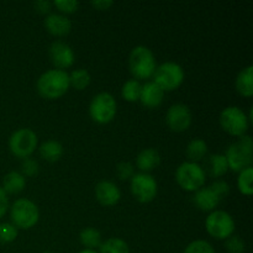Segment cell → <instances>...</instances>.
I'll list each match as a JSON object with an SVG mask.
<instances>
[{"label": "cell", "mask_w": 253, "mask_h": 253, "mask_svg": "<svg viewBox=\"0 0 253 253\" xmlns=\"http://www.w3.org/2000/svg\"><path fill=\"white\" fill-rule=\"evenodd\" d=\"M69 86V74L59 69H49L44 72L37 81V90L40 95L49 100L63 96L68 91Z\"/></svg>", "instance_id": "1"}, {"label": "cell", "mask_w": 253, "mask_h": 253, "mask_svg": "<svg viewBox=\"0 0 253 253\" xmlns=\"http://www.w3.org/2000/svg\"><path fill=\"white\" fill-rule=\"evenodd\" d=\"M253 142L251 136L244 135L237 142L232 143L226 151L227 165L234 172H241L252 165Z\"/></svg>", "instance_id": "2"}, {"label": "cell", "mask_w": 253, "mask_h": 253, "mask_svg": "<svg viewBox=\"0 0 253 253\" xmlns=\"http://www.w3.org/2000/svg\"><path fill=\"white\" fill-rule=\"evenodd\" d=\"M128 66L132 76L137 79L151 78L157 68L155 56L145 46H137L131 51Z\"/></svg>", "instance_id": "3"}, {"label": "cell", "mask_w": 253, "mask_h": 253, "mask_svg": "<svg viewBox=\"0 0 253 253\" xmlns=\"http://www.w3.org/2000/svg\"><path fill=\"white\" fill-rule=\"evenodd\" d=\"M10 217L16 229L29 230L39 221V208L29 199H17L10 210Z\"/></svg>", "instance_id": "4"}, {"label": "cell", "mask_w": 253, "mask_h": 253, "mask_svg": "<svg viewBox=\"0 0 253 253\" xmlns=\"http://www.w3.org/2000/svg\"><path fill=\"white\" fill-rule=\"evenodd\" d=\"M153 77H155L153 82L163 91H172L182 85L183 81H184V71L178 63L166 62V63L161 64L158 68H156Z\"/></svg>", "instance_id": "5"}, {"label": "cell", "mask_w": 253, "mask_h": 253, "mask_svg": "<svg viewBox=\"0 0 253 253\" xmlns=\"http://www.w3.org/2000/svg\"><path fill=\"white\" fill-rule=\"evenodd\" d=\"M175 179L187 192H197L204 185L205 172L198 163L184 162L177 168Z\"/></svg>", "instance_id": "6"}, {"label": "cell", "mask_w": 253, "mask_h": 253, "mask_svg": "<svg viewBox=\"0 0 253 253\" xmlns=\"http://www.w3.org/2000/svg\"><path fill=\"white\" fill-rule=\"evenodd\" d=\"M220 125L230 135L241 137L249 130V118L237 106H229L220 114Z\"/></svg>", "instance_id": "7"}, {"label": "cell", "mask_w": 253, "mask_h": 253, "mask_svg": "<svg viewBox=\"0 0 253 253\" xmlns=\"http://www.w3.org/2000/svg\"><path fill=\"white\" fill-rule=\"evenodd\" d=\"M205 227L210 236L216 240H226L235 231V221L231 215L222 210L212 211L205 221Z\"/></svg>", "instance_id": "8"}, {"label": "cell", "mask_w": 253, "mask_h": 253, "mask_svg": "<svg viewBox=\"0 0 253 253\" xmlns=\"http://www.w3.org/2000/svg\"><path fill=\"white\" fill-rule=\"evenodd\" d=\"M89 114L95 123L101 125L110 123L116 115V101L114 96L109 93H99L91 100Z\"/></svg>", "instance_id": "9"}, {"label": "cell", "mask_w": 253, "mask_h": 253, "mask_svg": "<svg viewBox=\"0 0 253 253\" xmlns=\"http://www.w3.org/2000/svg\"><path fill=\"white\" fill-rule=\"evenodd\" d=\"M11 152L19 158H29L37 147V136L30 128H20L15 131L9 140Z\"/></svg>", "instance_id": "10"}, {"label": "cell", "mask_w": 253, "mask_h": 253, "mask_svg": "<svg viewBox=\"0 0 253 253\" xmlns=\"http://www.w3.org/2000/svg\"><path fill=\"white\" fill-rule=\"evenodd\" d=\"M131 193L140 203H150L157 195V182L148 173H137L131 178Z\"/></svg>", "instance_id": "11"}, {"label": "cell", "mask_w": 253, "mask_h": 253, "mask_svg": "<svg viewBox=\"0 0 253 253\" xmlns=\"http://www.w3.org/2000/svg\"><path fill=\"white\" fill-rule=\"evenodd\" d=\"M166 123L174 132H183L188 130L192 124V113L184 104H174L168 109Z\"/></svg>", "instance_id": "12"}, {"label": "cell", "mask_w": 253, "mask_h": 253, "mask_svg": "<svg viewBox=\"0 0 253 253\" xmlns=\"http://www.w3.org/2000/svg\"><path fill=\"white\" fill-rule=\"evenodd\" d=\"M49 58L53 66H56L59 71H63L74 63V52L64 42L56 41L49 47Z\"/></svg>", "instance_id": "13"}, {"label": "cell", "mask_w": 253, "mask_h": 253, "mask_svg": "<svg viewBox=\"0 0 253 253\" xmlns=\"http://www.w3.org/2000/svg\"><path fill=\"white\" fill-rule=\"evenodd\" d=\"M95 197L104 207H114L121 198L120 189L110 180H101L95 187Z\"/></svg>", "instance_id": "14"}, {"label": "cell", "mask_w": 253, "mask_h": 253, "mask_svg": "<svg viewBox=\"0 0 253 253\" xmlns=\"http://www.w3.org/2000/svg\"><path fill=\"white\" fill-rule=\"evenodd\" d=\"M163 95H165V91L155 82H148L141 88L140 101L146 108L156 109L162 104Z\"/></svg>", "instance_id": "15"}, {"label": "cell", "mask_w": 253, "mask_h": 253, "mask_svg": "<svg viewBox=\"0 0 253 253\" xmlns=\"http://www.w3.org/2000/svg\"><path fill=\"white\" fill-rule=\"evenodd\" d=\"M44 27L53 36H66L72 29L68 17L59 14H49L44 20Z\"/></svg>", "instance_id": "16"}, {"label": "cell", "mask_w": 253, "mask_h": 253, "mask_svg": "<svg viewBox=\"0 0 253 253\" xmlns=\"http://www.w3.org/2000/svg\"><path fill=\"white\" fill-rule=\"evenodd\" d=\"M194 204L203 211H211L219 205L220 198L210 187L200 188L194 195Z\"/></svg>", "instance_id": "17"}, {"label": "cell", "mask_w": 253, "mask_h": 253, "mask_svg": "<svg viewBox=\"0 0 253 253\" xmlns=\"http://www.w3.org/2000/svg\"><path fill=\"white\" fill-rule=\"evenodd\" d=\"M161 163V156L157 150L155 148H146V150L141 151L136 160V166L142 173L151 172V170L156 169Z\"/></svg>", "instance_id": "18"}, {"label": "cell", "mask_w": 253, "mask_h": 253, "mask_svg": "<svg viewBox=\"0 0 253 253\" xmlns=\"http://www.w3.org/2000/svg\"><path fill=\"white\" fill-rule=\"evenodd\" d=\"M204 168L210 177L219 178L221 177V175H224L225 173L229 170V165H227L225 155H219V153H216V155L209 156V157L205 160Z\"/></svg>", "instance_id": "19"}, {"label": "cell", "mask_w": 253, "mask_h": 253, "mask_svg": "<svg viewBox=\"0 0 253 253\" xmlns=\"http://www.w3.org/2000/svg\"><path fill=\"white\" fill-rule=\"evenodd\" d=\"M236 89L242 96L251 98L253 95V67L242 69L236 78Z\"/></svg>", "instance_id": "20"}, {"label": "cell", "mask_w": 253, "mask_h": 253, "mask_svg": "<svg viewBox=\"0 0 253 253\" xmlns=\"http://www.w3.org/2000/svg\"><path fill=\"white\" fill-rule=\"evenodd\" d=\"M25 185H26V179L21 173L16 172V170L7 173L2 180V189L9 194H17V193L22 192Z\"/></svg>", "instance_id": "21"}, {"label": "cell", "mask_w": 253, "mask_h": 253, "mask_svg": "<svg viewBox=\"0 0 253 253\" xmlns=\"http://www.w3.org/2000/svg\"><path fill=\"white\" fill-rule=\"evenodd\" d=\"M40 155L47 162H57L62 157V155H63V146L58 141H46L40 147Z\"/></svg>", "instance_id": "22"}, {"label": "cell", "mask_w": 253, "mask_h": 253, "mask_svg": "<svg viewBox=\"0 0 253 253\" xmlns=\"http://www.w3.org/2000/svg\"><path fill=\"white\" fill-rule=\"evenodd\" d=\"M207 153L208 145L202 138H195V140L190 141L189 145L187 146V150H185V155H187L188 160H189V162L193 163L204 160Z\"/></svg>", "instance_id": "23"}, {"label": "cell", "mask_w": 253, "mask_h": 253, "mask_svg": "<svg viewBox=\"0 0 253 253\" xmlns=\"http://www.w3.org/2000/svg\"><path fill=\"white\" fill-rule=\"evenodd\" d=\"M79 239H81L82 245L86 247V250H95L101 245L100 232L93 227H86V229L82 230Z\"/></svg>", "instance_id": "24"}, {"label": "cell", "mask_w": 253, "mask_h": 253, "mask_svg": "<svg viewBox=\"0 0 253 253\" xmlns=\"http://www.w3.org/2000/svg\"><path fill=\"white\" fill-rule=\"evenodd\" d=\"M141 88H142V85L140 84V82L136 81V79H130L123 85L121 95L128 103H136V101L140 100Z\"/></svg>", "instance_id": "25"}, {"label": "cell", "mask_w": 253, "mask_h": 253, "mask_svg": "<svg viewBox=\"0 0 253 253\" xmlns=\"http://www.w3.org/2000/svg\"><path fill=\"white\" fill-rule=\"evenodd\" d=\"M99 249H100L99 253H130L128 245L124 240L116 239V237L106 240L100 245Z\"/></svg>", "instance_id": "26"}, {"label": "cell", "mask_w": 253, "mask_h": 253, "mask_svg": "<svg viewBox=\"0 0 253 253\" xmlns=\"http://www.w3.org/2000/svg\"><path fill=\"white\" fill-rule=\"evenodd\" d=\"M69 84L77 90H84L90 84V74L86 69H76L69 76Z\"/></svg>", "instance_id": "27"}, {"label": "cell", "mask_w": 253, "mask_h": 253, "mask_svg": "<svg viewBox=\"0 0 253 253\" xmlns=\"http://www.w3.org/2000/svg\"><path fill=\"white\" fill-rule=\"evenodd\" d=\"M252 179H253V168L249 167L246 169L241 170L239 175V180H237V185H239L240 192L244 195H251L252 189Z\"/></svg>", "instance_id": "28"}, {"label": "cell", "mask_w": 253, "mask_h": 253, "mask_svg": "<svg viewBox=\"0 0 253 253\" xmlns=\"http://www.w3.org/2000/svg\"><path fill=\"white\" fill-rule=\"evenodd\" d=\"M17 237V229L12 224L2 222L0 224V244H10Z\"/></svg>", "instance_id": "29"}, {"label": "cell", "mask_w": 253, "mask_h": 253, "mask_svg": "<svg viewBox=\"0 0 253 253\" xmlns=\"http://www.w3.org/2000/svg\"><path fill=\"white\" fill-rule=\"evenodd\" d=\"M184 253H215V250L208 241L195 240L185 247Z\"/></svg>", "instance_id": "30"}, {"label": "cell", "mask_w": 253, "mask_h": 253, "mask_svg": "<svg viewBox=\"0 0 253 253\" xmlns=\"http://www.w3.org/2000/svg\"><path fill=\"white\" fill-rule=\"evenodd\" d=\"M21 172L24 177H34L39 173V163L31 158H24L21 163Z\"/></svg>", "instance_id": "31"}, {"label": "cell", "mask_w": 253, "mask_h": 253, "mask_svg": "<svg viewBox=\"0 0 253 253\" xmlns=\"http://www.w3.org/2000/svg\"><path fill=\"white\" fill-rule=\"evenodd\" d=\"M53 5L57 9L61 10L62 12H66V14L76 12L79 7V2L76 1V0H56Z\"/></svg>", "instance_id": "32"}, {"label": "cell", "mask_w": 253, "mask_h": 253, "mask_svg": "<svg viewBox=\"0 0 253 253\" xmlns=\"http://www.w3.org/2000/svg\"><path fill=\"white\" fill-rule=\"evenodd\" d=\"M226 250L229 253H244L245 242L239 236H230L226 241Z\"/></svg>", "instance_id": "33"}, {"label": "cell", "mask_w": 253, "mask_h": 253, "mask_svg": "<svg viewBox=\"0 0 253 253\" xmlns=\"http://www.w3.org/2000/svg\"><path fill=\"white\" fill-rule=\"evenodd\" d=\"M116 174L121 180L131 179L133 177V166L130 162H121L116 167Z\"/></svg>", "instance_id": "34"}, {"label": "cell", "mask_w": 253, "mask_h": 253, "mask_svg": "<svg viewBox=\"0 0 253 253\" xmlns=\"http://www.w3.org/2000/svg\"><path fill=\"white\" fill-rule=\"evenodd\" d=\"M210 188L214 190V193L220 198V200H221L222 198L227 197V194L230 193L229 184H227L226 182H224V180H216V182H214L210 185Z\"/></svg>", "instance_id": "35"}, {"label": "cell", "mask_w": 253, "mask_h": 253, "mask_svg": "<svg viewBox=\"0 0 253 253\" xmlns=\"http://www.w3.org/2000/svg\"><path fill=\"white\" fill-rule=\"evenodd\" d=\"M36 11H39L40 14H48L51 11L52 2L47 1V0H41V1H36L34 4Z\"/></svg>", "instance_id": "36"}, {"label": "cell", "mask_w": 253, "mask_h": 253, "mask_svg": "<svg viewBox=\"0 0 253 253\" xmlns=\"http://www.w3.org/2000/svg\"><path fill=\"white\" fill-rule=\"evenodd\" d=\"M7 208H9V200H7L6 193L0 187V217H2L6 214Z\"/></svg>", "instance_id": "37"}, {"label": "cell", "mask_w": 253, "mask_h": 253, "mask_svg": "<svg viewBox=\"0 0 253 253\" xmlns=\"http://www.w3.org/2000/svg\"><path fill=\"white\" fill-rule=\"evenodd\" d=\"M114 2L110 0H96V1H91V6L95 7L96 10H108L109 7L113 6Z\"/></svg>", "instance_id": "38"}, {"label": "cell", "mask_w": 253, "mask_h": 253, "mask_svg": "<svg viewBox=\"0 0 253 253\" xmlns=\"http://www.w3.org/2000/svg\"><path fill=\"white\" fill-rule=\"evenodd\" d=\"M79 253H98L95 251V250H83V251H81Z\"/></svg>", "instance_id": "39"}, {"label": "cell", "mask_w": 253, "mask_h": 253, "mask_svg": "<svg viewBox=\"0 0 253 253\" xmlns=\"http://www.w3.org/2000/svg\"><path fill=\"white\" fill-rule=\"evenodd\" d=\"M42 253H52V252H49V251H46V252H42Z\"/></svg>", "instance_id": "40"}]
</instances>
